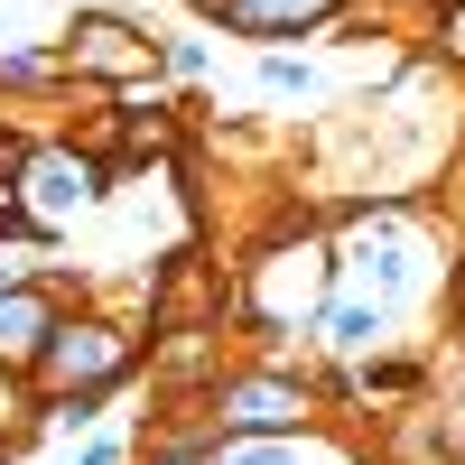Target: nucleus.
Returning a JSON list of instances; mask_svg holds the SVG:
<instances>
[{
  "label": "nucleus",
  "mask_w": 465,
  "mask_h": 465,
  "mask_svg": "<svg viewBox=\"0 0 465 465\" xmlns=\"http://www.w3.org/2000/svg\"><path fill=\"white\" fill-rule=\"evenodd\" d=\"M372 335H381V298H335V307H326V344H344V354H363Z\"/></svg>",
  "instance_id": "nucleus-7"
},
{
  "label": "nucleus",
  "mask_w": 465,
  "mask_h": 465,
  "mask_svg": "<svg viewBox=\"0 0 465 465\" xmlns=\"http://www.w3.org/2000/svg\"><path fill=\"white\" fill-rule=\"evenodd\" d=\"M344 0H223V19L232 28H252V37H280V28H317V19H335Z\"/></svg>",
  "instance_id": "nucleus-5"
},
{
  "label": "nucleus",
  "mask_w": 465,
  "mask_h": 465,
  "mask_svg": "<svg viewBox=\"0 0 465 465\" xmlns=\"http://www.w3.org/2000/svg\"><path fill=\"white\" fill-rule=\"evenodd\" d=\"M74 465H122V447H112V438H94V447L74 456Z\"/></svg>",
  "instance_id": "nucleus-10"
},
{
  "label": "nucleus",
  "mask_w": 465,
  "mask_h": 465,
  "mask_svg": "<svg viewBox=\"0 0 465 465\" xmlns=\"http://www.w3.org/2000/svg\"><path fill=\"white\" fill-rule=\"evenodd\" d=\"M56 56H0V84H47Z\"/></svg>",
  "instance_id": "nucleus-8"
},
{
  "label": "nucleus",
  "mask_w": 465,
  "mask_h": 465,
  "mask_svg": "<svg viewBox=\"0 0 465 465\" xmlns=\"http://www.w3.org/2000/svg\"><path fill=\"white\" fill-rule=\"evenodd\" d=\"M65 56H74V65H84V56H94V65H149V37H131L122 19H84Z\"/></svg>",
  "instance_id": "nucleus-6"
},
{
  "label": "nucleus",
  "mask_w": 465,
  "mask_h": 465,
  "mask_svg": "<svg viewBox=\"0 0 465 465\" xmlns=\"http://www.w3.org/2000/svg\"><path fill=\"white\" fill-rule=\"evenodd\" d=\"M19 177H28V205L47 214V223L103 196V159H84V149H37V159H28Z\"/></svg>",
  "instance_id": "nucleus-4"
},
{
  "label": "nucleus",
  "mask_w": 465,
  "mask_h": 465,
  "mask_svg": "<svg viewBox=\"0 0 465 465\" xmlns=\"http://www.w3.org/2000/svg\"><path fill=\"white\" fill-rule=\"evenodd\" d=\"M56 289L47 280H0V372H37V354H47L56 335Z\"/></svg>",
  "instance_id": "nucleus-3"
},
{
  "label": "nucleus",
  "mask_w": 465,
  "mask_h": 465,
  "mask_svg": "<svg viewBox=\"0 0 465 465\" xmlns=\"http://www.w3.org/2000/svg\"><path fill=\"white\" fill-rule=\"evenodd\" d=\"M205 10H223V0H205Z\"/></svg>",
  "instance_id": "nucleus-12"
},
{
  "label": "nucleus",
  "mask_w": 465,
  "mask_h": 465,
  "mask_svg": "<svg viewBox=\"0 0 465 465\" xmlns=\"http://www.w3.org/2000/svg\"><path fill=\"white\" fill-rule=\"evenodd\" d=\"M205 410L232 438H289V429H307V381H289V372H232V381H214Z\"/></svg>",
  "instance_id": "nucleus-2"
},
{
  "label": "nucleus",
  "mask_w": 465,
  "mask_h": 465,
  "mask_svg": "<svg viewBox=\"0 0 465 465\" xmlns=\"http://www.w3.org/2000/svg\"><path fill=\"white\" fill-rule=\"evenodd\" d=\"M131 363H140V344H131L122 326H103V317H65V326L47 335V354H37V381H47L56 401H103Z\"/></svg>",
  "instance_id": "nucleus-1"
},
{
  "label": "nucleus",
  "mask_w": 465,
  "mask_h": 465,
  "mask_svg": "<svg viewBox=\"0 0 465 465\" xmlns=\"http://www.w3.org/2000/svg\"><path fill=\"white\" fill-rule=\"evenodd\" d=\"M447 47L465 56V0H456V10H447Z\"/></svg>",
  "instance_id": "nucleus-11"
},
{
  "label": "nucleus",
  "mask_w": 465,
  "mask_h": 465,
  "mask_svg": "<svg viewBox=\"0 0 465 465\" xmlns=\"http://www.w3.org/2000/svg\"><path fill=\"white\" fill-rule=\"evenodd\" d=\"M261 84H270V94H307V65H298V56H270Z\"/></svg>",
  "instance_id": "nucleus-9"
}]
</instances>
